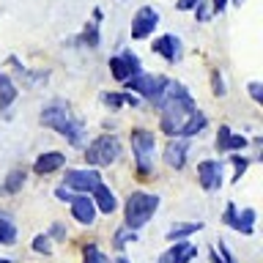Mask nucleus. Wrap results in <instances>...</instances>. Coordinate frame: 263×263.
<instances>
[{"instance_id":"nucleus-1","label":"nucleus","mask_w":263,"mask_h":263,"mask_svg":"<svg viewBox=\"0 0 263 263\" xmlns=\"http://www.w3.org/2000/svg\"><path fill=\"white\" fill-rule=\"evenodd\" d=\"M162 118L159 126L167 137H195L205 129V115L197 110L195 99L189 96V90L181 82H170L162 99Z\"/></svg>"},{"instance_id":"nucleus-2","label":"nucleus","mask_w":263,"mask_h":263,"mask_svg":"<svg viewBox=\"0 0 263 263\" xmlns=\"http://www.w3.org/2000/svg\"><path fill=\"white\" fill-rule=\"evenodd\" d=\"M41 123L49 126V129H55L58 135H63L71 145H80L82 143V132H85V126H82V121L74 118L69 107H63V104L44 107V110H41Z\"/></svg>"},{"instance_id":"nucleus-3","label":"nucleus","mask_w":263,"mask_h":263,"mask_svg":"<svg viewBox=\"0 0 263 263\" xmlns=\"http://www.w3.org/2000/svg\"><path fill=\"white\" fill-rule=\"evenodd\" d=\"M156 209H159V197H156V195H151V192H132L126 197V209H123L126 228L137 233V230L154 217Z\"/></svg>"},{"instance_id":"nucleus-4","label":"nucleus","mask_w":263,"mask_h":263,"mask_svg":"<svg viewBox=\"0 0 263 263\" xmlns=\"http://www.w3.org/2000/svg\"><path fill=\"white\" fill-rule=\"evenodd\" d=\"M132 151L137 162V178H151L154 173V154H156V137L148 129H135L132 132Z\"/></svg>"},{"instance_id":"nucleus-5","label":"nucleus","mask_w":263,"mask_h":263,"mask_svg":"<svg viewBox=\"0 0 263 263\" xmlns=\"http://www.w3.org/2000/svg\"><path fill=\"white\" fill-rule=\"evenodd\" d=\"M132 93H140V96H145L148 102H154V104H162V99H164V90H167L170 85V80L167 77H154V74H145V71H140L135 74V77H129L126 82H123Z\"/></svg>"},{"instance_id":"nucleus-6","label":"nucleus","mask_w":263,"mask_h":263,"mask_svg":"<svg viewBox=\"0 0 263 263\" xmlns=\"http://www.w3.org/2000/svg\"><path fill=\"white\" fill-rule=\"evenodd\" d=\"M118 156H121V140L115 135H102V137H96L93 143L85 148V162L96 164V167L112 164Z\"/></svg>"},{"instance_id":"nucleus-7","label":"nucleus","mask_w":263,"mask_h":263,"mask_svg":"<svg viewBox=\"0 0 263 263\" xmlns=\"http://www.w3.org/2000/svg\"><path fill=\"white\" fill-rule=\"evenodd\" d=\"M99 184H102L99 170H69L63 178V186L74 189V192H80V195H90Z\"/></svg>"},{"instance_id":"nucleus-8","label":"nucleus","mask_w":263,"mask_h":263,"mask_svg":"<svg viewBox=\"0 0 263 263\" xmlns=\"http://www.w3.org/2000/svg\"><path fill=\"white\" fill-rule=\"evenodd\" d=\"M110 71L118 82H126L129 77H135V74H140L143 69H140V58L132 52V49H123L121 55L110 58Z\"/></svg>"},{"instance_id":"nucleus-9","label":"nucleus","mask_w":263,"mask_h":263,"mask_svg":"<svg viewBox=\"0 0 263 263\" xmlns=\"http://www.w3.org/2000/svg\"><path fill=\"white\" fill-rule=\"evenodd\" d=\"M222 222H225L228 228L238 230V233L252 236V230H255V209H244L241 214H238V211H236V205H233V203H228L225 214H222Z\"/></svg>"},{"instance_id":"nucleus-10","label":"nucleus","mask_w":263,"mask_h":263,"mask_svg":"<svg viewBox=\"0 0 263 263\" xmlns=\"http://www.w3.org/2000/svg\"><path fill=\"white\" fill-rule=\"evenodd\" d=\"M159 25V14H156V8L151 6H143V8H137V14H135V20H132V39H148L154 33V28Z\"/></svg>"},{"instance_id":"nucleus-11","label":"nucleus","mask_w":263,"mask_h":263,"mask_svg":"<svg viewBox=\"0 0 263 263\" xmlns=\"http://www.w3.org/2000/svg\"><path fill=\"white\" fill-rule=\"evenodd\" d=\"M197 181H200L203 189H209V192H214V189L222 186V162L217 159H205L197 164Z\"/></svg>"},{"instance_id":"nucleus-12","label":"nucleus","mask_w":263,"mask_h":263,"mask_svg":"<svg viewBox=\"0 0 263 263\" xmlns=\"http://www.w3.org/2000/svg\"><path fill=\"white\" fill-rule=\"evenodd\" d=\"M151 49L156 55H162L167 63H176L181 61V55H184V47H181V39L178 36H173V33H164V36H159L151 44Z\"/></svg>"},{"instance_id":"nucleus-13","label":"nucleus","mask_w":263,"mask_h":263,"mask_svg":"<svg viewBox=\"0 0 263 263\" xmlns=\"http://www.w3.org/2000/svg\"><path fill=\"white\" fill-rule=\"evenodd\" d=\"M192 258H197V247L189 241H173V247H167L159 255V263H189Z\"/></svg>"},{"instance_id":"nucleus-14","label":"nucleus","mask_w":263,"mask_h":263,"mask_svg":"<svg viewBox=\"0 0 263 263\" xmlns=\"http://www.w3.org/2000/svg\"><path fill=\"white\" fill-rule=\"evenodd\" d=\"M71 217L80 225H93L96 222V205L88 195H74L71 197Z\"/></svg>"},{"instance_id":"nucleus-15","label":"nucleus","mask_w":263,"mask_h":263,"mask_svg":"<svg viewBox=\"0 0 263 263\" xmlns=\"http://www.w3.org/2000/svg\"><path fill=\"white\" fill-rule=\"evenodd\" d=\"M186 154H189V143L176 137V140H170V143H167V148H164V162H167L170 167L181 170L186 164Z\"/></svg>"},{"instance_id":"nucleus-16","label":"nucleus","mask_w":263,"mask_h":263,"mask_svg":"<svg viewBox=\"0 0 263 263\" xmlns=\"http://www.w3.org/2000/svg\"><path fill=\"white\" fill-rule=\"evenodd\" d=\"M66 164V154L61 151H47V154H41L36 162H33V170L39 173V176H49V173H55V170H61Z\"/></svg>"},{"instance_id":"nucleus-17","label":"nucleus","mask_w":263,"mask_h":263,"mask_svg":"<svg viewBox=\"0 0 263 263\" xmlns=\"http://www.w3.org/2000/svg\"><path fill=\"white\" fill-rule=\"evenodd\" d=\"M247 145V137L244 135H233L230 126H219V135H217V151L219 154H230V151H241Z\"/></svg>"},{"instance_id":"nucleus-18","label":"nucleus","mask_w":263,"mask_h":263,"mask_svg":"<svg viewBox=\"0 0 263 263\" xmlns=\"http://www.w3.org/2000/svg\"><path fill=\"white\" fill-rule=\"evenodd\" d=\"M90 200H93L96 211H102V214H112L115 209H118V200H115L112 189L104 186V184H99L93 192H90Z\"/></svg>"},{"instance_id":"nucleus-19","label":"nucleus","mask_w":263,"mask_h":263,"mask_svg":"<svg viewBox=\"0 0 263 263\" xmlns=\"http://www.w3.org/2000/svg\"><path fill=\"white\" fill-rule=\"evenodd\" d=\"M203 230V222H176L170 230H167V241H186L192 233Z\"/></svg>"},{"instance_id":"nucleus-20","label":"nucleus","mask_w":263,"mask_h":263,"mask_svg":"<svg viewBox=\"0 0 263 263\" xmlns=\"http://www.w3.org/2000/svg\"><path fill=\"white\" fill-rule=\"evenodd\" d=\"M16 96H20V90H16V85L11 82V77L0 71V110H8V107L16 102Z\"/></svg>"},{"instance_id":"nucleus-21","label":"nucleus","mask_w":263,"mask_h":263,"mask_svg":"<svg viewBox=\"0 0 263 263\" xmlns=\"http://www.w3.org/2000/svg\"><path fill=\"white\" fill-rule=\"evenodd\" d=\"M102 102L110 110H121V107H137L140 99L135 93H102Z\"/></svg>"},{"instance_id":"nucleus-22","label":"nucleus","mask_w":263,"mask_h":263,"mask_svg":"<svg viewBox=\"0 0 263 263\" xmlns=\"http://www.w3.org/2000/svg\"><path fill=\"white\" fill-rule=\"evenodd\" d=\"M14 241H16V225L11 222L8 214H0V244L11 247Z\"/></svg>"},{"instance_id":"nucleus-23","label":"nucleus","mask_w":263,"mask_h":263,"mask_svg":"<svg viewBox=\"0 0 263 263\" xmlns=\"http://www.w3.org/2000/svg\"><path fill=\"white\" fill-rule=\"evenodd\" d=\"M22 184H25V170H20V167H16V170H11V173H8V178H6L3 189H6L8 195H14V192H20V189H22Z\"/></svg>"},{"instance_id":"nucleus-24","label":"nucleus","mask_w":263,"mask_h":263,"mask_svg":"<svg viewBox=\"0 0 263 263\" xmlns=\"http://www.w3.org/2000/svg\"><path fill=\"white\" fill-rule=\"evenodd\" d=\"M82 263H110V258L99 250L96 244H90V247H85V255H82Z\"/></svg>"},{"instance_id":"nucleus-25","label":"nucleus","mask_w":263,"mask_h":263,"mask_svg":"<svg viewBox=\"0 0 263 263\" xmlns=\"http://www.w3.org/2000/svg\"><path fill=\"white\" fill-rule=\"evenodd\" d=\"M211 263H236V260H233V255L228 252V247L219 241V244L211 250Z\"/></svg>"},{"instance_id":"nucleus-26","label":"nucleus","mask_w":263,"mask_h":263,"mask_svg":"<svg viewBox=\"0 0 263 263\" xmlns=\"http://www.w3.org/2000/svg\"><path fill=\"white\" fill-rule=\"evenodd\" d=\"M129 241H137V233H135V230H129V228L115 230V247H118V250H123Z\"/></svg>"},{"instance_id":"nucleus-27","label":"nucleus","mask_w":263,"mask_h":263,"mask_svg":"<svg viewBox=\"0 0 263 263\" xmlns=\"http://www.w3.org/2000/svg\"><path fill=\"white\" fill-rule=\"evenodd\" d=\"M82 41H88V47H99V22H90L85 33H82Z\"/></svg>"},{"instance_id":"nucleus-28","label":"nucleus","mask_w":263,"mask_h":263,"mask_svg":"<svg viewBox=\"0 0 263 263\" xmlns=\"http://www.w3.org/2000/svg\"><path fill=\"white\" fill-rule=\"evenodd\" d=\"M230 162H233V167H236V176H233V181H238L247 173V167H250V159H247V156H230Z\"/></svg>"},{"instance_id":"nucleus-29","label":"nucleus","mask_w":263,"mask_h":263,"mask_svg":"<svg viewBox=\"0 0 263 263\" xmlns=\"http://www.w3.org/2000/svg\"><path fill=\"white\" fill-rule=\"evenodd\" d=\"M33 250H36V252H44V255H49V252H52V244H49V236L44 233V236H36V238H33Z\"/></svg>"},{"instance_id":"nucleus-30","label":"nucleus","mask_w":263,"mask_h":263,"mask_svg":"<svg viewBox=\"0 0 263 263\" xmlns=\"http://www.w3.org/2000/svg\"><path fill=\"white\" fill-rule=\"evenodd\" d=\"M211 80H214V93H217V96H225V82H222V77H219L217 71L211 74Z\"/></svg>"},{"instance_id":"nucleus-31","label":"nucleus","mask_w":263,"mask_h":263,"mask_svg":"<svg viewBox=\"0 0 263 263\" xmlns=\"http://www.w3.org/2000/svg\"><path fill=\"white\" fill-rule=\"evenodd\" d=\"M55 195H58V200H63V203H71V197H74V192H71V189H66V186H58Z\"/></svg>"},{"instance_id":"nucleus-32","label":"nucleus","mask_w":263,"mask_h":263,"mask_svg":"<svg viewBox=\"0 0 263 263\" xmlns=\"http://www.w3.org/2000/svg\"><path fill=\"white\" fill-rule=\"evenodd\" d=\"M203 0H178V11H192V8H197Z\"/></svg>"},{"instance_id":"nucleus-33","label":"nucleus","mask_w":263,"mask_h":263,"mask_svg":"<svg viewBox=\"0 0 263 263\" xmlns=\"http://www.w3.org/2000/svg\"><path fill=\"white\" fill-rule=\"evenodd\" d=\"M250 96L255 99V102H263V90H260V82H250Z\"/></svg>"},{"instance_id":"nucleus-34","label":"nucleus","mask_w":263,"mask_h":263,"mask_svg":"<svg viewBox=\"0 0 263 263\" xmlns=\"http://www.w3.org/2000/svg\"><path fill=\"white\" fill-rule=\"evenodd\" d=\"M225 6H228V0H214V3H211V11H214V14H222V11H225Z\"/></svg>"},{"instance_id":"nucleus-35","label":"nucleus","mask_w":263,"mask_h":263,"mask_svg":"<svg viewBox=\"0 0 263 263\" xmlns=\"http://www.w3.org/2000/svg\"><path fill=\"white\" fill-rule=\"evenodd\" d=\"M49 233H52L55 238H63V236H66V228H63V225H52V230H49Z\"/></svg>"},{"instance_id":"nucleus-36","label":"nucleus","mask_w":263,"mask_h":263,"mask_svg":"<svg viewBox=\"0 0 263 263\" xmlns=\"http://www.w3.org/2000/svg\"><path fill=\"white\" fill-rule=\"evenodd\" d=\"M115 263H129L126 258H123V255H121V258H115Z\"/></svg>"},{"instance_id":"nucleus-37","label":"nucleus","mask_w":263,"mask_h":263,"mask_svg":"<svg viewBox=\"0 0 263 263\" xmlns=\"http://www.w3.org/2000/svg\"><path fill=\"white\" fill-rule=\"evenodd\" d=\"M0 263H11V260H6V258H0Z\"/></svg>"},{"instance_id":"nucleus-38","label":"nucleus","mask_w":263,"mask_h":263,"mask_svg":"<svg viewBox=\"0 0 263 263\" xmlns=\"http://www.w3.org/2000/svg\"><path fill=\"white\" fill-rule=\"evenodd\" d=\"M236 3H238V6H241V3H244V0H236Z\"/></svg>"}]
</instances>
